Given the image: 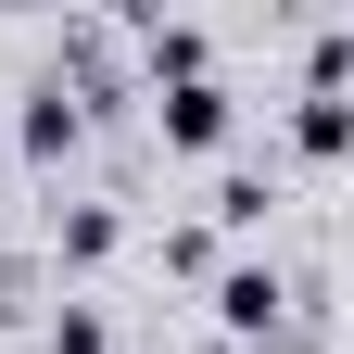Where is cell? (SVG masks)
I'll use <instances>...</instances> for the list:
<instances>
[{"instance_id":"obj_3","label":"cell","mask_w":354,"mask_h":354,"mask_svg":"<svg viewBox=\"0 0 354 354\" xmlns=\"http://www.w3.org/2000/svg\"><path fill=\"white\" fill-rule=\"evenodd\" d=\"M279 266H215V329H228V342H266V329H279Z\"/></svg>"},{"instance_id":"obj_6","label":"cell","mask_w":354,"mask_h":354,"mask_svg":"<svg viewBox=\"0 0 354 354\" xmlns=\"http://www.w3.org/2000/svg\"><path fill=\"white\" fill-rule=\"evenodd\" d=\"M266 215H279V190H266L253 165H228V177H215V228H266Z\"/></svg>"},{"instance_id":"obj_7","label":"cell","mask_w":354,"mask_h":354,"mask_svg":"<svg viewBox=\"0 0 354 354\" xmlns=\"http://www.w3.org/2000/svg\"><path fill=\"white\" fill-rule=\"evenodd\" d=\"M38 354H114V329H102V304H64V317L38 329Z\"/></svg>"},{"instance_id":"obj_8","label":"cell","mask_w":354,"mask_h":354,"mask_svg":"<svg viewBox=\"0 0 354 354\" xmlns=\"http://www.w3.org/2000/svg\"><path fill=\"white\" fill-rule=\"evenodd\" d=\"M165 266L177 279H215V228H165Z\"/></svg>"},{"instance_id":"obj_4","label":"cell","mask_w":354,"mask_h":354,"mask_svg":"<svg viewBox=\"0 0 354 354\" xmlns=\"http://www.w3.org/2000/svg\"><path fill=\"white\" fill-rule=\"evenodd\" d=\"M114 241H127L114 203H51V266H76V279H88V266H114Z\"/></svg>"},{"instance_id":"obj_9","label":"cell","mask_w":354,"mask_h":354,"mask_svg":"<svg viewBox=\"0 0 354 354\" xmlns=\"http://www.w3.org/2000/svg\"><path fill=\"white\" fill-rule=\"evenodd\" d=\"M0 228H13V190H0Z\"/></svg>"},{"instance_id":"obj_2","label":"cell","mask_w":354,"mask_h":354,"mask_svg":"<svg viewBox=\"0 0 354 354\" xmlns=\"http://www.w3.org/2000/svg\"><path fill=\"white\" fill-rule=\"evenodd\" d=\"M13 140H26V165H64V152L88 140V102H76V76H38V88H26Z\"/></svg>"},{"instance_id":"obj_1","label":"cell","mask_w":354,"mask_h":354,"mask_svg":"<svg viewBox=\"0 0 354 354\" xmlns=\"http://www.w3.org/2000/svg\"><path fill=\"white\" fill-rule=\"evenodd\" d=\"M152 127H165V152H228L241 102H228V76H190V88H152Z\"/></svg>"},{"instance_id":"obj_5","label":"cell","mask_w":354,"mask_h":354,"mask_svg":"<svg viewBox=\"0 0 354 354\" xmlns=\"http://www.w3.org/2000/svg\"><path fill=\"white\" fill-rule=\"evenodd\" d=\"M291 152L304 165H342L354 152V88H304V102H291Z\"/></svg>"}]
</instances>
